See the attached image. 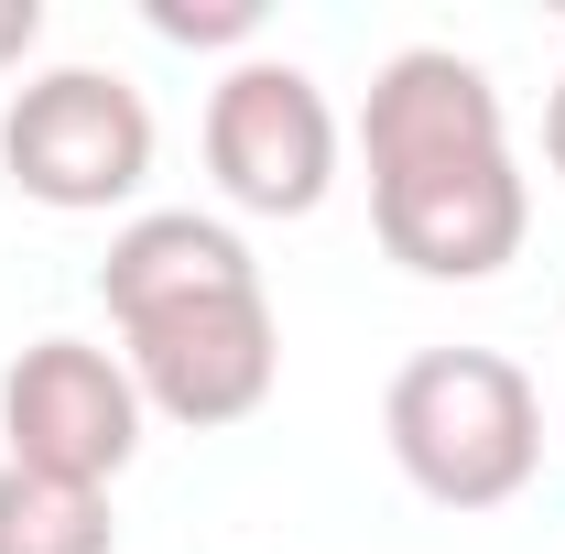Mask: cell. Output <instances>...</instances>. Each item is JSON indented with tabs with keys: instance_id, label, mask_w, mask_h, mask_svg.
I'll return each instance as SVG.
<instances>
[{
	"instance_id": "6da1fadb",
	"label": "cell",
	"mask_w": 565,
	"mask_h": 554,
	"mask_svg": "<svg viewBox=\"0 0 565 554\" xmlns=\"http://www.w3.org/2000/svg\"><path fill=\"white\" fill-rule=\"evenodd\" d=\"M381 435L435 511H500L544 468V392L500 348H424L381 392Z\"/></svg>"
},
{
	"instance_id": "7a4b0ae2",
	"label": "cell",
	"mask_w": 565,
	"mask_h": 554,
	"mask_svg": "<svg viewBox=\"0 0 565 554\" xmlns=\"http://www.w3.org/2000/svg\"><path fill=\"white\" fill-rule=\"evenodd\" d=\"M0 174L55 217L131 207L152 185V98L109 66H44L0 109Z\"/></svg>"
},
{
	"instance_id": "3957f363",
	"label": "cell",
	"mask_w": 565,
	"mask_h": 554,
	"mask_svg": "<svg viewBox=\"0 0 565 554\" xmlns=\"http://www.w3.org/2000/svg\"><path fill=\"white\" fill-rule=\"evenodd\" d=\"M207 174L239 217H316L338 185V109L294 55H239L207 87Z\"/></svg>"
},
{
	"instance_id": "277c9868",
	"label": "cell",
	"mask_w": 565,
	"mask_h": 554,
	"mask_svg": "<svg viewBox=\"0 0 565 554\" xmlns=\"http://www.w3.org/2000/svg\"><path fill=\"white\" fill-rule=\"evenodd\" d=\"M120 359H131V392L141 414L185 424V435H217V424H250L282 381V327H273V294H207V305H163L120 327Z\"/></svg>"
},
{
	"instance_id": "5b68a950",
	"label": "cell",
	"mask_w": 565,
	"mask_h": 554,
	"mask_svg": "<svg viewBox=\"0 0 565 554\" xmlns=\"http://www.w3.org/2000/svg\"><path fill=\"white\" fill-rule=\"evenodd\" d=\"M141 392L120 348L87 338H33L0 370V435H11V468H44V479L109 489L141 457Z\"/></svg>"
},
{
	"instance_id": "8992f818",
	"label": "cell",
	"mask_w": 565,
	"mask_h": 554,
	"mask_svg": "<svg viewBox=\"0 0 565 554\" xmlns=\"http://www.w3.org/2000/svg\"><path fill=\"white\" fill-rule=\"evenodd\" d=\"M370 228L414 283H490L533 239V185H522L511 152L435 163V174H403V185H370Z\"/></svg>"
},
{
	"instance_id": "52a82bcc",
	"label": "cell",
	"mask_w": 565,
	"mask_h": 554,
	"mask_svg": "<svg viewBox=\"0 0 565 554\" xmlns=\"http://www.w3.org/2000/svg\"><path fill=\"white\" fill-rule=\"evenodd\" d=\"M479 152H511V120H500V87H490L479 55L403 44L392 66L370 76V98H359V163H370V185H403V174H435V163H479Z\"/></svg>"
},
{
	"instance_id": "ba28073f",
	"label": "cell",
	"mask_w": 565,
	"mask_h": 554,
	"mask_svg": "<svg viewBox=\"0 0 565 554\" xmlns=\"http://www.w3.org/2000/svg\"><path fill=\"white\" fill-rule=\"evenodd\" d=\"M250 283H262V262H250V239L228 217L141 207L98 262V305H109V327H141L163 305H207V294H250Z\"/></svg>"
},
{
	"instance_id": "9c48e42d",
	"label": "cell",
	"mask_w": 565,
	"mask_h": 554,
	"mask_svg": "<svg viewBox=\"0 0 565 554\" xmlns=\"http://www.w3.org/2000/svg\"><path fill=\"white\" fill-rule=\"evenodd\" d=\"M0 554H120L109 489H76V479L0 457Z\"/></svg>"
},
{
	"instance_id": "30bf717a",
	"label": "cell",
	"mask_w": 565,
	"mask_h": 554,
	"mask_svg": "<svg viewBox=\"0 0 565 554\" xmlns=\"http://www.w3.org/2000/svg\"><path fill=\"white\" fill-rule=\"evenodd\" d=\"M141 22L163 44H250L262 33V0H141Z\"/></svg>"
},
{
	"instance_id": "8fae6325",
	"label": "cell",
	"mask_w": 565,
	"mask_h": 554,
	"mask_svg": "<svg viewBox=\"0 0 565 554\" xmlns=\"http://www.w3.org/2000/svg\"><path fill=\"white\" fill-rule=\"evenodd\" d=\"M33 44H44V0H0V76L22 66Z\"/></svg>"
},
{
	"instance_id": "7c38bea8",
	"label": "cell",
	"mask_w": 565,
	"mask_h": 554,
	"mask_svg": "<svg viewBox=\"0 0 565 554\" xmlns=\"http://www.w3.org/2000/svg\"><path fill=\"white\" fill-rule=\"evenodd\" d=\"M544 163L565 174V76H555V98H544Z\"/></svg>"
}]
</instances>
